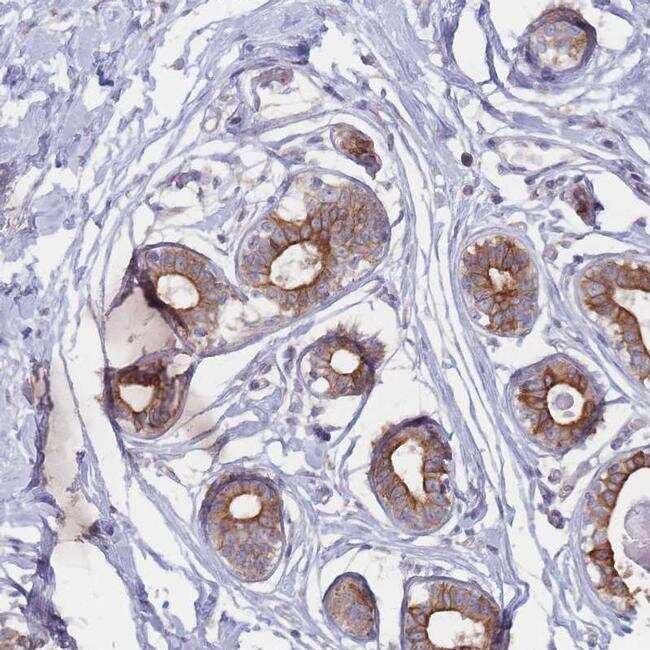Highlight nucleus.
I'll list each match as a JSON object with an SVG mask.
<instances>
[{
    "label": "nucleus",
    "instance_id": "1",
    "mask_svg": "<svg viewBox=\"0 0 650 650\" xmlns=\"http://www.w3.org/2000/svg\"><path fill=\"white\" fill-rule=\"evenodd\" d=\"M207 533L215 549L245 582L267 579L284 548L280 497L272 483L253 474L219 482L206 500Z\"/></svg>",
    "mask_w": 650,
    "mask_h": 650
},
{
    "label": "nucleus",
    "instance_id": "2",
    "mask_svg": "<svg viewBox=\"0 0 650 650\" xmlns=\"http://www.w3.org/2000/svg\"><path fill=\"white\" fill-rule=\"evenodd\" d=\"M329 212L297 228L291 224L273 230L268 238H252L240 263L246 286L281 305L290 306L307 296L335 259L328 227Z\"/></svg>",
    "mask_w": 650,
    "mask_h": 650
},
{
    "label": "nucleus",
    "instance_id": "3",
    "mask_svg": "<svg viewBox=\"0 0 650 650\" xmlns=\"http://www.w3.org/2000/svg\"><path fill=\"white\" fill-rule=\"evenodd\" d=\"M149 267V295L154 305L187 340L207 337L217 323L224 287L198 255L164 247Z\"/></svg>",
    "mask_w": 650,
    "mask_h": 650
},
{
    "label": "nucleus",
    "instance_id": "4",
    "mask_svg": "<svg viewBox=\"0 0 650 650\" xmlns=\"http://www.w3.org/2000/svg\"><path fill=\"white\" fill-rule=\"evenodd\" d=\"M437 444L422 428L409 425L391 435L381 447L372 467L374 489L393 517L403 525L424 508L437 490L442 464L428 458Z\"/></svg>",
    "mask_w": 650,
    "mask_h": 650
},
{
    "label": "nucleus",
    "instance_id": "5",
    "mask_svg": "<svg viewBox=\"0 0 650 650\" xmlns=\"http://www.w3.org/2000/svg\"><path fill=\"white\" fill-rule=\"evenodd\" d=\"M188 384L186 373L172 374L162 360H153L115 373L109 396L117 417L138 432L159 434L180 416Z\"/></svg>",
    "mask_w": 650,
    "mask_h": 650
},
{
    "label": "nucleus",
    "instance_id": "6",
    "mask_svg": "<svg viewBox=\"0 0 650 650\" xmlns=\"http://www.w3.org/2000/svg\"><path fill=\"white\" fill-rule=\"evenodd\" d=\"M304 373L306 385L321 397L358 395L366 390L370 369L356 343L337 338L316 347Z\"/></svg>",
    "mask_w": 650,
    "mask_h": 650
},
{
    "label": "nucleus",
    "instance_id": "7",
    "mask_svg": "<svg viewBox=\"0 0 650 650\" xmlns=\"http://www.w3.org/2000/svg\"><path fill=\"white\" fill-rule=\"evenodd\" d=\"M324 604L330 620L346 635L363 640L372 634L377 619L376 606L361 577L345 574L337 578L328 589Z\"/></svg>",
    "mask_w": 650,
    "mask_h": 650
},
{
    "label": "nucleus",
    "instance_id": "8",
    "mask_svg": "<svg viewBox=\"0 0 650 650\" xmlns=\"http://www.w3.org/2000/svg\"><path fill=\"white\" fill-rule=\"evenodd\" d=\"M462 162H463L464 165L469 166L471 164V162H472L471 155H469L467 153L463 154Z\"/></svg>",
    "mask_w": 650,
    "mask_h": 650
}]
</instances>
